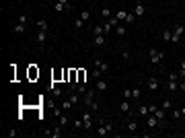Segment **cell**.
Returning <instances> with one entry per match:
<instances>
[{"label":"cell","instance_id":"29","mask_svg":"<svg viewBox=\"0 0 185 138\" xmlns=\"http://www.w3.org/2000/svg\"><path fill=\"white\" fill-rule=\"evenodd\" d=\"M115 33L119 35V37H123V35L128 33V29H126V27H122V25H117V29H115Z\"/></svg>","mask_w":185,"mask_h":138},{"label":"cell","instance_id":"33","mask_svg":"<svg viewBox=\"0 0 185 138\" xmlns=\"http://www.w3.org/2000/svg\"><path fill=\"white\" fill-rule=\"evenodd\" d=\"M115 17H117V19H119V21H126L128 13H126V10H117V13H115Z\"/></svg>","mask_w":185,"mask_h":138},{"label":"cell","instance_id":"28","mask_svg":"<svg viewBox=\"0 0 185 138\" xmlns=\"http://www.w3.org/2000/svg\"><path fill=\"white\" fill-rule=\"evenodd\" d=\"M162 109H165V111H169V109H173V103H171V99H165V101H162V105H161Z\"/></svg>","mask_w":185,"mask_h":138},{"label":"cell","instance_id":"7","mask_svg":"<svg viewBox=\"0 0 185 138\" xmlns=\"http://www.w3.org/2000/svg\"><path fill=\"white\" fill-rule=\"evenodd\" d=\"M97 93H99L97 89H88L87 93H84L82 101H84V105H87V107H91V105H92V101H95V99H97Z\"/></svg>","mask_w":185,"mask_h":138},{"label":"cell","instance_id":"37","mask_svg":"<svg viewBox=\"0 0 185 138\" xmlns=\"http://www.w3.org/2000/svg\"><path fill=\"white\" fill-rule=\"evenodd\" d=\"M101 70H99V68H95V70H92V79H101Z\"/></svg>","mask_w":185,"mask_h":138},{"label":"cell","instance_id":"10","mask_svg":"<svg viewBox=\"0 0 185 138\" xmlns=\"http://www.w3.org/2000/svg\"><path fill=\"white\" fill-rule=\"evenodd\" d=\"M95 68H99V70H101V72H107V70H109V64H107V62H103V60H95Z\"/></svg>","mask_w":185,"mask_h":138},{"label":"cell","instance_id":"27","mask_svg":"<svg viewBox=\"0 0 185 138\" xmlns=\"http://www.w3.org/2000/svg\"><path fill=\"white\" fill-rule=\"evenodd\" d=\"M37 27H39L41 31H48V21H45V19H39V21H37Z\"/></svg>","mask_w":185,"mask_h":138},{"label":"cell","instance_id":"40","mask_svg":"<svg viewBox=\"0 0 185 138\" xmlns=\"http://www.w3.org/2000/svg\"><path fill=\"white\" fill-rule=\"evenodd\" d=\"M101 17H111V10H109L107 6H105V8L101 10Z\"/></svg>","mask_w":185,"mask_h":138},{"label":"cell","instance_id":"5","mask_svg":"<svg viewBox=\"0 0 185 138\" xmlns=\"http://www.w3.org/2000/svg\"><path fill=\"white\" fill-rule=\"evenodd\" d=\"M183 33H185V27L181 23H177L175 27H173V37H171V43H179V39L183 37Z\"/></svg>","mask_w":185,"mask_h":138},{"label":"cell","instance_id":"13","mask_svg":"<svg viewBox=\"0 0 185 138\" xmlns=\"http://www.w3.org/2000/svg\"><path fill=\"white\" fill-rule=\"evenodd\" d=\"M126 126H128V130H130V132H136V130H138V122H136L134 118H130V120H128V124H126Z\"/></svg>","mask_w":185,"mask_h":138},{"label":"cell","instance_id":"22","mask_svg":"<svg viewBox=\"0 0 185 138\" xmlns=\"http://www.w3.org/2000/svg\"><path fill=\"white\" fill-rule=\"evenodd\" d=\"M142 97V89L140 87H134V89H132V99H140Z\"/></svg>","mask_w":185,"mask_h":138},{"label":"cell","instance_id":"15","mask_svg":"<svg viewBox=\"0 0 185 138\" xmlns=\"http://www.w3.org/2000/svg\"><path fill=\"white\" fill-rule=\"evenodd\" d=\"M146 87H148V89H150V91H156V89H158V80H156L154 76H152V79H148Z\"/></svg>","mask_w":185,"mask_h":138},{"label":"cell","instance_id":"8","mask_svg":"<svg viewBox=\"0 0 185 138\" xmlns=\"http://www.w3.org/2000/svg\"><path fill=\"white\" fill-rule=\"evenodd\" d=\"M62 126H56L54 130H43V136H54V138H60L62 136Z\"/></svg>","mask_w":185,"mask_h":138},{"label":"cell","instance_id":"34","mask_svg":"<svg viewBox=\"0 0 185 138\" xmlns=\"http://www.w3.org/2000/svg\"><path fill=\"white\" fill-rule=\"evenodd\" d=\"M78 17H80V19H82L84 23H87V21L91 19V13H88V10H82V13H80V15H78Z\"/></svg>","mask_w":185,"mask_h":138},{"label":"cell","instance_id":"19","mask_svg":"<svg viewBox=\"0 0 185 138\" xmlns=\"http://www.w3.org/2000/svg\"><path fill=\"white\" fill-rule=\"evenodd\" d=\"M72 107H74V103L70 101V99H64V101H62V109H64V111H70Z\"/></svg>","mask_w":185,"mask_h":138},{"label":"cell","instance_id":"26","mask_svg":"<svg viewBox=\"0 0 185 138\" xmlns=\"http://www.w3.org/2000/svg\"><path fill=\"white\" fill-rule=\"evenodd\" d=\"M171 118H173V120H179V118H183V114H181V109H171Z\"/></svg>","mask_w":185,"mask_h":138},{"label":"cell","instance_id":"41","mask_svg":"<svg viewBox=\"0 0 185 138\" xmlns=\"http://www.w3.org/2000/svg\"><path fill=\"white\" fill-rule=\"evenodd\" d=\"M6 136H8V138H15V136H17V130H15V128H10L8 132H6Z\"/></svg>","mask_w":185,"mask_h":138},{"label":"cell","instance_id":"2","mask_svg":"<svg viewBox=\"0 0 185 138\" xmlns=\"http://www.w3.org/2000/svg\"><path fill=\"white\" fill-rule=\"evenodd\" d=\"M80 118H82V122H84V130H87V132H92V118H95V114H92L91 109H84L82 111V115H80Z\"/></svg>","mask_w":185,"mask_h":138},{"label":"cell","instance_id":"3","mask_svg":"<svg viewBox=\"0 0 185 138\" xmlns=\"http://www.w3.org/2000/svg\"><path fill=\"white\" fill-rule=\"evenodd\" d=\"M169 91L171 93H175V91H179V72H169Z\"/></svg>","mask_w":185,"mask_h":138},{"label":"cell","instance_id":"35","mask_svg":"<svg viewBox=\"0 0 185 138\" xmlns=\"http://www.w3.org/2000/svg\"><path fill=\"white\" fill-rule=\"evenodd\" d=\"M134 21H136V15H134V13H128V17H126V23H128V25H132Z\"/></svg>","mask_w":185,"mask_h":138},{"label":"cell","instance_id":"4","mask_svg":"<svg viewBox=\"0 0 185 138\" xmlns=\"http://www.w3.org/2000/svg\"><path fill=\"white\" fill-rule=\"evenodd\" d=\"M113 132V124L111 122H105V124H101V126H99L97 128V136H101V138H105V136H109V134Z\"/></svg>","mask_w":185,"mask_h":138},{"label":"cell","instance_id":"32","mask_svg":"<svg viewBox=\"0 0 185 138\" xmlns=\"http://www.w3.org/2000/svg\"><path fill=\"white\" fill-rule=\"evenodd\" d=\"M68 99H70V101H72V103H74V105H76V103H78V101H80V93H72V95H70V97H68Z\"/></svg>","mask_w":185,"mask_h":138},{"label":"cell","instance_id":"20","mask_svg":"<svg viewBox=\"0 0 185 138\" xmlns=\"http://www.w3.org/2000/svg\"><path fill=\"white\" fill-rule=\"evenodd\" d=\"M148 114H150L148 103H144V105H140V107H138V115H148Z\"/></svg>","mask_w":185,"mask_h":138},{"label":"cell","instance_id":"6","mask_svg":"<svg viewBox=\"0 0 185 138\" xmlns=\"http://www.w3.org/2000/svg\"><path fill=\"white\" fill-rule=\"evenodd\" d=\"M146 126H148L150 130H154V128H165V122H161V120L156 118L154 114H150V115L146 118Z\"/></svg>","mask_w":185,"mask_h":138},{"label":"cell","instance_id":"9","mask_svg":"<svg viewBox=\"0 0 185 138\" xmlns=\"http://www.w3.org/2000/svg\"><path fill=\"white\" fill-rule=\"evenodd\" d=\"M119 111L122 114H132V107H130V99H123L119 103Z\"/></svg>","mask_w":185,"mask_h":138},{"label":"cell","instance_id":"36","mask_svg":"<svg viewBox=\"0 0 185 138\" xmlns=\"http://www.w3.org/2000/svg\"><path fill=\"white\" fill-rule=\"evenodd\" d=\"M52 95H54V97H62V89H58V87H52Z\"/></svg>","mask_w":185,"mask_h":138},{"label":"cell","instance_id":"12","mask_svg":"<svg viewBox=\"0 0 185 138\" xmlns=\"http://www.w3.org/2000/svg\"><path fill=\"white\" fill-rule=\"evenodd\" d=\"M35 39H37V43H45V39H48V31H41V29H39V33L35 35Z\"/></svg>","mask_w":185,"mask_h":138},{"label":"cell","instance_id":"39","mask_svg":"<svg viewBox=\"0 0 185 138\" xmlns=\"http://www.w3.org/2000/svg\"><path fill=\"white\" fill-rule=\"evenodd\" d=\"M179 76H185V62L179 64Z\"/></svg>","mask_w":185,"mask_h":138},{"label":"cell","instance_id":"38","mask_svg":"<svg viewBox=\"0 0 185 138\" xmlns=\"http://www.w3.org/2000/svg\"><path fill=\"white\" fill-rule=\"evenodd\" d=\"M123 99H132V89H123Z\"/></svg>","mask_w":185,"mask_h":138},{"label":"cell","instance_id":"14","mask_svg":"<svg viewBox=\"0 0 185 138\" xmlns=\"http://www.w3.org/2000/svg\"><path fill=\"white\" fill-rule=\"evenodd\" d=\"M144 13H146L144 4H142V2H136V10H134V15H136V17H142Z\"/></svg>","mask_w":185,"mask_h":138},{"label":"cell","instance_id":"25","mask_svg":"<svg viewBox=\"0 0 185 138\" xmlns=\"http://www.w3.org/2000/svg\"><path fill=\"white\" fill-rule=\"evenodd\" d=\"M74 91H76V93H80V95H84V93H87V84H84V83H80V84H76V89H74Z\"/></svg>","mask_w":185,"mask_h":138},{"label":"cell","instance_id":"24","mask_svg":"<svg viewBox=\"0 0 185 138\" xmlns=\"http://www.w3.org/2000/svg\"><path fill=\"white\" fill-rule=\"evenodd\" d=\"M82 128H84L82 118H76V120H74V130H82Z\"/></svg>","mask_w":185,"mask_h":138},{"label":"cell","instance_id":"30","mask_svg":"<svg viewBox=\"0 0 185 138\" xmlns=\"http://www.w3.org/2000/svg\"><path fill=\"white\" fill-rule=\"evenodd\" d=\"M66 124H70V120H68V115H66V111H64V114L60 115V126H66Z\"/></svg>","mask_w":185,"mask_h":138},{"label":"cell","instance_id":"17","mask_svg":"<svg viewBox=\"0 0 185 138\" xmlns=\"http://www.w3.org/2000/svg\"><path fill=\"white\" fill-rule=\"evenodd\" d=\"M107 87H109V84L105 83V80L97 79V91H99V93H103V91H107Z\"/></svg>","mask_w":185,"mask_h":138},{"label":"cell","instance_id":"21","mask_svg":"<svg viewBox=\"0 0 185 138\" xmlns=\"http://www.w3.org/2000/svg\"><path fill=\"white\" fill-rule=\"evenodd\" d=\"M82 25H84V21L80 19V17H76V19H74V31H80V29H82Z\"/></svg>","mask_w":185,"mask_h":138},{"label":"cell","instance_id":"18","mask_svg":"<svg viewBox=\"0 0 185 138\" xmlns=\"http://www.w3.org/2000/svg\"><path fill=\"white\" fill-rule=\"evenodd\" d=\"M88 109H91L92 114H99V109H101V101H99V99H95V101H92V105H91Z\"/></svg>","mask_w":185,"mask_h":138},{"label":"cell","instance_id":"1","mask_svg":"<svg viewBox=\"0 0 185 138\" xmlns=\"http://www.w3.org/2000/svg\"><path fill=\"white\" fill-rule=\"evenodd\" d=\"M148 58H150L152 66H156V64H161V62H162L165 52H162V49H158V48H150V49H148Z\"/></svg>","mask_w":185,"mask_h":138},{"label":"cell","instance_id":"42","mask_svg":"<svg viewBox=\"0 0 185 138\" xmlns=\"http://www.w3.org/2000/svg\"><path fill=\"white\" fill-rule=\"evenodd\" d=\"M181 114H183V115H185V105H183V107H181Z\"/></svg>","mask_w":185,"mask_h":138},{"label":"cell","instance_id":"11","mask_svg":"<svg viewBox=\"0 0 185 138\" xmlns=\"http://www.w3.org/2000/svg\"><path fill=\"white\" fill-rule=\"evenodd\" d=\"M12 31H15V33H25V31H27V23H17L15 27H12Z\"/></svg>","mask_w":185,"mask_h":138},{"label":"cell","instance_id":"31","mask_svg":"<svg viewBox=\"0 0 185 138\" xmlns=\"http://www.w3.org/2000/svg\"><path fill=\"white\" fill-rule=\"evenodd\" d=\"M171 37H173V31H162V41H171Z\"/></svg>","mask_w":185,"mask_h":138},{"label":"cell","instance_id":"23","mask_svg":"<svg viewBox=\"0 0 185 138\" xmlns=\"http://www.w3.org/2000/svg\"><path fill=\"white\" fill-rule=\"evenodd\" d=\"M92 35H105V31H103V25H95V27H92Z\"/></svg>","mask_w":185,"mask_h":138},{"label":"cell","instance_id":"16","mask_svg":"<svg viewBox=\"0 0 185 138\" xmlns=\"http://www.w3.org/2000/svg\"><path fill=\"white\" fill-rule=\"evenodd\" d=\"M92 43L97 45V48L105 45V35H95V39H92Z\"/></svg>","mask_w":185,"mask_h":138}]
</instances>
